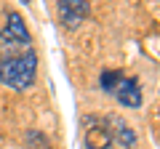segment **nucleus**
<instances>
[{"label":"nucleus","instance_id":"nucleus-1","mask_svg":"<svg viewBox=\"0 0 160 149\" xmlns=\"http://www.w3.org/2000/svg\"><path fill=\"white\" fill-rule=\"evenodd\" d=\"M35 74H38V56H35V51H27L22 56L0 61V83L13 88V91L32 88Z\"/></svg>","mask_w":160,"mask_h":149},{"label":"nucleus","instance_id":"nucleus-5","mask_svg":"<svg viewBox=\"0 0 160 149\" xmlns=\"http://www.w3.org/2000/svg\"><path fill=\"white\" fill-rule=\"evenodd\" d=\"M86 149H112V133L102 125V123L86 120Z\"/></svg>","mask_w":160,"mask_h":149},{"label":"nucleus","instance_id":"nucleus-9","mask_svg":"<svg viewBox=\"0 0 160 149\" xmlns=\"http://www.w3.org/2000/svg\"><path fill=\"white\" fill-rule=\"evenodd\" d=\"M22 3H29V0H22Z\"/></svg>","mask_w":160,"mask_h":149},{"label":"nucleus","instance_id":"nucleus-6","mask_svg":"<svg viewBox=\"0 0 160 149\" xmlns=\"http://www.w3.org/2000/svg\"><path fill=\"white\" fill-rule=\"evenodd\" d=\"M3 35H8L11 40L22 43V46H29V43H32L27 24H24L22 13H16V11H8V16H6V29H3Z\"/></svg>","mask_w":160,"mask_h":149},{"label":"nucleus","instance_id":"nucleus-2","mask_svg":"<svg viewBox=\"0 0 160 149\" xmlns=\"http://www.w3.org/2000/svg\"><path fill=\"white\" fill-rule=\"evenodd\" d=\"M59 8V19L67 29H75L88 19L91 13V6H88V0H59L56 3Z\"/></svg>","mask_w":160,"mask_h":149},{"label":"nucleus","instance_id":"nucleus-7","mask_svg":"<svg viewBox=\"0 0 160 149\" xmlns=\"http://www.w3.org/2000/svg\"><path fill=\"white\" fill-rule=\"evenodd\" d=\"M27 144H29V149H53L40 131H27Z\"/></svg>","mask_w":160,"mask_h":149},{"label":"nucleus","instance_id":"nucleus-8","mask_svg":"<svg viewBox=\"0 0 160 149\" xmlns=\"http://www.w3.org/2000/svg\"><path fill=\"white\" fill-rule=\"evenodd\" d=\"M120 80H123V74H120V72H104V74H102V88H104L107 93H112L115 88H118Z\"/></svg>","mask_w":160,"mask_h":149},{"label":"nucleus","instance_id":"nucleus-4","mask_svg":"<svg viewBox=\"0 0 160 149\" xmlns=\"http://www.w3.org/2000/svg\"><path fill=\"white\" fill-rule=\"evenodd\" d=\"M112 93L118 96V101L123 104V107H131V109L142 107V88H139L136 77H123Z\"/></svg>","mask_w":160,"mask_h":149},{"label":"nucleus","instance_id":"nucleus-3","mask_svg":"<svg viewBox=\"0 0 160 149\" xmlns=\"http://www.w3.org/2000/svg\"><path fill=\"white\" fill-rule=\"evenodd\" d=\"M102 125L112 133V144H120V147H126V149H133V144H136V133H133V128L128 125L123 117L107 115Z\"/></svg>","mask_w":160,"mask_h":149}]
</instances>
